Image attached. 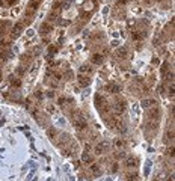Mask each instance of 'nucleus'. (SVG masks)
<instances>
[{
    "label": "nucleus",
    "mask_w": 175,
    "mask_h": 181,
    "mask_svg": "<svg viewBox=\"0 0 175 181\" xmlns=\"http://www.w3.org/2000/svg\"><path fill=\"white\" fill-rule=\"evenodd\" d=\"M95 106H97L98 112L101 113L104 118H107V116L110 115V104L107 103V100H106L104 97H101L100 94L95 95Z\"/></svg>",
    "instance_id": "f257e3e1"
},
{
    "label": "nucleus",
    "mask_w": 175,
    "mask_h": 181,
    "mask_svg": "<svg viewBox=\"0 0 175 181\" xmlns=\"http://www.w3.org/2000/svg\"><path fill=\"white\" fill-rule=\"evenodd\" d=\"M146 116L149 121H159L160 119V109L156 106V107H151V109H148L146 112Z\"/></svg>",
    "instance_id": "f03ea898"
},
{
    "label": "nucleus",
    "mask_w": 175,
    "mask_h": 181,
    "mask_svg": "<svg viewBox=\"0 0 175 181\" xmlns=\"http://www.w3.org/2000/svg\"><path fill=\"white\" fill-rule=\"evenodd\" d=\"M113 109L116 113H122V112H126L127 109V101L124 100V98H118L115 103H113Z\"/></svg>",
    "instance_id": "7ed1b4c3"
},
{
    "label": "nucleus",
    "mask_w": 175,
    "mask_h": 181,
    "mask_svg": "<svg viewBox=\"0 0 175 181\" xmlns=\"http://www.w3.org/2000/svg\"><path fill=\"white\" fill-rule=\"evenodd\" d=\"M109 148H110V143H109L107 141H101L100 143H97L95 152H97V154H104V152L109 151Z\"/></svg>",
    "instance_id": "20e7f679"
},
{
    "label": "nucleus",
    "mask_w": 175,
    "mask_h": 181,
    "mask_svg": "<svg viewBox=\"0 0 175 181\" xmlns=\"http://www.w3.org/2000/svg\"><path fill=\"white\" fill-rule=\"evenodd\" d=\"M62 8H64V5H61V3H55V6L52 8V12H50V21L56 20V18L61 15V12H62Z\"/></svg>",
    "instance_id": "39448f33"
},
{
    "label": "nucleus",
    "mask_w": 175,
    "mask_h": 181,
    "mask_svg": "<svg viewBox=\"0 0 175 181\" xmlns=\"http://www.w3.org/2000/svg\"><path fill=\"white\" fill-rule=\"evenodd\" d=\"M23 27H24V24H23V23H17V24L12 27V30H11V39H17V38L21 35Z\"/></svg>",
    "instance_id": "423d86ee"
},
{
    "label": "nucleus",
    "mask_w": 175,
    "mask_h": 181,
    "mask_svg": "<svg viewBox=\"0 0 175 181\" xmlns=\"http://www.w3.org/2000/svg\"><path fill=\"white\" fill-rule=\"evenodd\" d=\"M157 106V101L154 98H145L142 100V107L143 109H151V107H156Z\"/></svg>",
    "instance_id": "0eeeda50"
},
{
    "label": "nucleus",
    "mask_w": 175,
    "mask_h": 181,
    "mask_svg": "<svg viewBox=\"0 0 175 181\" xmlns=\"http://www.w3.org/2000/svg\"><path fill=\"white\" fill-rule=\"evenodd\" d=\"M52 30H53V24H52V23H42L41 27H39V32L42 35H47V33H50Z\"/></svg>",
    "instance_id": "6e6552de"
},
{
    "label": "nucleus",
    "mask_w": 175,
    "mask_h": 181,
    "mask_svg": "<svg viewBox=\"0 0 175 181\" xmlns=\"http://www.w3.org/2000/svg\"><path fill=\"white\" fill-rule=\"evenodd\" d=\"M9 29H11V23L9 21H0V36L6 35Z\"/></svg>",
    "instance_id": "1a4fd4ad"
},
{
    "label": "nucleus",
    "mask_w": 175,
    "mask_h": 181,
    "mask_svg": "<svg viewBox=\"0 0 175 181\" xmlns=\"http://www.w3.org/2000/svg\"><path fill=\"white\" fill-rule=\"evenodd\" d=\"M104 62V54H101V53H95L94 56H92V63H95V65H101Z\"/></svg>",
    "instance_id": "9d476101"
},
{
    "label": "nucleus",
    "mask_w": 175,
    "mask_h": 181,
    "mask_svg": "<svg viewBox=\"0 0 175 181\" xmlns=\"http://www.w3.org/2000/svg\"><path fill=\"white\" fill-rule=\"evenodd\" d=\"M126 166L128 169H133V168H137V158L136 157H128L126 160Z\"/></svg>",
    "instance_id": "9b49d317"
},
{
    "label": "nucleus",
    "mask_w": 175,
    "mask_h": 181,
    "mask_svg": "<svg viewBox=\"0 0 175 181\" xmlns=\"http://www.w3.org/2000/svg\"><path fill=\"white\" fill-rule=\"evenodd\" d=\"M79 71H80V74H83V76H91V74L94 73L92 66H89V65H82Z\"/></svg>",
    "instance_id": "f8f14e48"
},
{
    "label": "nucleus",
    "mask_w": 175,
    "mask_h": 181,
    "mask_svg": "<svg viewBox=\"0 0 175 181\" xmlns=\"http://www.w3.org/2000/svg\"><path fill=\"white\" fill-rule=\"evenodd\" d=\"M107 90L110 94H119L121 92V86L116 85V83H110V85H107Z\"/></svg>",
    "instance_id": "ddd939ff"
},
{
    "label": "nucleus",
    "mask_w": 175,
    "mask_h": 181,
    "mask_svg": "<svg viewBox=\"0 0 175 181\" xmlns=\"http://www.w3.org/2000/svg\"><path fill=\"white\" fill-rule=\"evenodd\" d=\"M77 80H79V83H80L82 86H88V85L91 83V77H89V76H83V74H80Z\"/></svg>",
    "instance_id": "4468645a"
},
{
    "label": "nucleus",
    "mask_w": 175,
    "mask_h": 181,
    "mask_svg": "<svg viewBox=\"0 0 175 181\" xmlns=\"http://www.w3.org/2000/svg\"><path fill=\"white\" fill-rule=\"evenodd\" d=\"M32 59H33V54H32V53H24V54L21 56V63H23V65H24V63L29 65V63L32 62Z\"/></svg>",
    "instance_id": "2eb2a0df"
},
{
    "label": "nucleus",
    "mask_w": 175,
    "mask_h": 181,
    "mask_svg": "<svg viewBox=\"0 0 175 181\" xmlns=\"http://www.w3.org/2000/svg\"><path fill=\"white\" fill-rule=\"evenodd\" d=\"M127 49L126 47H121V49H118V52H116V56L119 57V59H124V57H127Z\"/></svg>",
    "instance_id": "dca6fc26"
},
{
    "label": "nucleus",
    "mask_w": 175,
    "mask_h": 181,
    "mask_svg": "<svg viewBox=\"0 0 175 181\" xmlns=\"http://www.w3.org/2000/svg\"><path fill=\"white\" fill-rule=\"evenodd\" d=\"M89 169H91V172H92L94 175H100V172H101V171H100V166H98L97 163H94V162L89 165Z\"/></svg>",
    "instance_id": "f3484780"
},
{
    "label": "nucleus",
    "mask_w": 175,
    "mask_h": 181,
    "mask_svg": "<svg viewBox=\"0 0 175 181\" xmlns=\"http://www.w3.org/2000/svg\"><path fill=\"white\" fill-rule=\"evenodd\" d=\"M82 160H83V163H89V165H91V163L94 162V158H92V155H91L89 152H85V154L82 155Z\"/></svg>",
    "instance_id": "a211bd4d"
},
{
    "label": "nucleus",
    "mask_w": 175,
    "mask_h": 181,
    "mask_svg": "<svg viewBox=\"0 0 175 181\" xmlns=\"http://www.w3.org/2000/svg\"><path fill=\"white\" fill-rule=\"evenodd\" d=\"M171 141H174V130H171V128H169V130L166 131V136H165V142H168V143H169Z\"/></svg>",
    "instance_id": "6ab92c4d"
},
{
    "label": "nucleus",
    "mask_w": 175,
    "mask_h": 181,
    "mask_svg": "<svg viewBox=\"0 0 175 181\" xmlns=\"http://www.w3.org/2000/svg\"><path fill=\"white\" fill-rule=\"evenodd\" d=\"M8 57H9V50L8 49H0V59L6 60Z\"/></svg>",
    "instance_id": "aec40b11"
},
{
    "label": "nucleus",
    "mask_w": 175,
    "mask_h": 181,
    "mask_svg": "<svg viewBox=\"0 0 175 181\" xmlns=\"http://www.w3.org/2000/svg\"><path fill=\"white\" fill-rule=\"evenodd\" d=\"M58 103H59V106H62V107H66V106L71 103V100H69V98H64V97H61V98L58 100Z\"/></svg>",
    "instance_id": "412c9836"
},
{
    "label": "nucleus",
    "mask_w": 175,
    "mask_h": 181,
    "mask_svg": "<svg viewBox=\"0 0 175 181\" xmlns=\"http://www.w3.org/2000/svg\"><path fill=\"white\" fill-rule=\"evenodd\" d=\"M83 8H85V11H92L94 9V2H92V0H86V2H85V5H83Z\"/></svg>",
    "instance_id": "4be33fe9"
},
{
    "label": "nucleus",
    "mask_w": 175,
    "mask_h": 181,
    "mask_svg": "<svg viewBox=\"0 0 175 181\" xmlns=\"http://www.w3.org/2000/svg\"><path fill=\"white\" fill-rule=\"evenodd\" d=\"M11 85L20 88V86H21V82H20V79H18L17 76H12V77H11Z\"/></svg>",
    "instance_id": "5701e85b"
},
{
    "label": "nucleus",
    "mask_w": 175,
    "mask_h": 181,
    "mask_svg": "<svg viewBox=\"0 0 175 181\" xmlns=\"http://www.w3.org/2000/svg\"><path fill=\"white\" fill-rule=\"evenodd\" d=\"M131 36H133V39H134V41H140V39L143 38V35H142V33H140L139 30H133Z\"/></svg>",
    "instance_id": "b1692460"
},
{
    "label": "nucleus",
    "mask_w": 175,
    "mask_h": 181,
    "mask_svg": "<svg viewBox=\"0 0 175 181\" xmlns=\"http://www.w3.org/2000/svg\"><path fill=\"white\" fill-rule=\"evenodd\" d=\"M48 136H50V139H53V141H56V138H58V131L55 130V128H50L48 131Z\"/></svg>",
    "instance_id": "393cba45"
},
{
    "label": "nucleus",
    "mask_w": 175,
    "mask_h": 181,
    "mask_svg": "<svg viewBox=\"0 0 175 181\" xmlns=\"http://www.w3.org/2000/svg\"><path fill=\"white\" fill-rule=\"evenodd\" d=\"M39 3H41V0H30V3H29V6H27V8H32V9H35V11H36V8L39 6Z\"/></svg>",
    "instance_id": "a878e982"
},
{
    "label": "nucleus",
    "mask_w": 175,
    "mask_h": 181,
    "mask_svg": "<svg viewBox=\"0 0 175 181\" xmlns=\"http://www.w3.org/2000/svg\"><path fill=\"white\" fill-rule=\"evenodd\" d=\"M124 145H126V143H124V141H122V139H118V141H115V148H116V149H121V148H124Z\"/></svg>",
    "instance_id": "bb28decb"
},
{
    "label": "nucleus",
    "mask_w": 175,
    "mask_h": 181,
    "mask_svg": "<svg viewBox=\"0 0 175 181\" xmlns=\"http://www.w3.org/2000/svg\"><path fill=\"white\" fill-rule=\"evenodd\" d=\"M126 178H127L128 181H133V180H136V178H137V174H136V172H128Z\"/></svg>",
    "instance_id": "cd10ccee"
},
{
    "label": "nucleus",
    "mask_w": 175,
    "mask_h": 181,
    "mask_svg": "<svg viewBox=\"0 0 175 181\" xmlns=\"http://www.w3.org/2000/svg\"><path fill=\"white\" fill-rule=\"evenodd\" d=\"M166 154H168V155H169V157H174V145H172V146H169V148H168V152H166Z\"/></svg>",
    "instance_id": "c85d7f7f"
},
{
    "label": "nucleus",
    "mask_w": 175,
    "mask_h": 181,
    "mask_svg": "<svg viewBox=\"0 0 175 181\" xmlns=\"http://www.w3.org/2000/svg\"><path fill=\"white\" fill-rule=\"evenodd\" d=\"M56 50H58V49H56V47H52V45H50V47H48V53L52 54V56L56 53Z\"/></svg>",
    "instance_id": "c756f323"
},
{
    "label": "nucleus",
    "mask_w": 175,
    "mask_h": 181,
    "mask_svg": "<svg viewBox=\"0 0 175 181\" xmlns=\"http://www.w3.org/2000/svg\"><path fill=\"white\" fill-rule=\"evenodd\" d=\"M115 157H116V158H122V157H124V152H122V151H119V152H116V154H115Z\"/></svg>",
    "instance_id": "7c9ffc66"
},
{
    "label": "nucleus",
    "mask_w": 175,
    "mask_h": 181,
    "mask_svg": "<svg viewBox=\"0 0 175 181\" xmlns=\"http://www.w3.org/2000/svg\"><path fill=\"white\" fill-rule=\"evenodd\" d=\"M35 97H36V98H41V97H42V92H39V90H36V92H35Z\"/></svg>",
    "instance_id": "2f4dec72"
},
{
    "label": "nucleus",
    "mask_w": 175,
    "mask_h": 181,
    "mask_svg": "<svg viewBox=\"0 0 175 181\" xmlns=\"http://www.w3.org/2000/svg\"><path fill=\"white\" fill-rule=\"evenodd\" d=\"M47 95H48V97H53V95H55V92H53V90H48Z\"/></svg>",
    "instance_id": "473e14b6"
},
{
    "label": "nucleus",
    "mask_w": 175,
    "mask_h": 181,
    "mask_svg": "<svg viewBox=\"0 0 175 181\" xmlns=\"http://www.w3.org/2000/svg\"><path fill=\"white\" fill-rule=\"evenodd\" d=\"M66 77H69V79H71V77H72V73H71V71H68V73H66Z\"/></svg>",
    "instance_id": "72a5a7b5"
},
{
    "label": "nucleus",
    "mask_w": 175,
    "mask_h": 181,
    "mask_svg": "<svg viewBox=\"0 0 175 181\" xmlns=\"http://www.w3.org/2000/svg\"><path fill=\"white\" fill-rule=\"evenodd\" d=\"M112 171H118V165H116V163L113 165V168H112Z\"/></svg>",
    "instance_id": "f704fd0d"
},
{
    "label": "nucleus",
    "mask_w": 175,
    "mask_h": 181,
    "mask_svg": "<svg viewBox=\"0 0 175 181\" xmlns=\"http://www.w3.org/2000/svg\"><path fill=\"white\" fill-rule=\"evenodd\" d=\"M2 79H3V73H2V70H0V82H2Z\"/></svg>",
    "instance_id": "c9c22d12"
},
{
    "label": "nucleus",
    "mask_w": 175,
    "mask_h": 181,
    "mask_svg": "<svg viewBox=\"0 0 175 181\" xmlns=\"http://www.w3.org/2000/svg\"><path fill=\"white\" fill-rule=\"evenodd\" d=\"M3 5V0H0V6H2Z\"/></svg>",
    "instance_id": "e433bc0d"
}]
</instances>
